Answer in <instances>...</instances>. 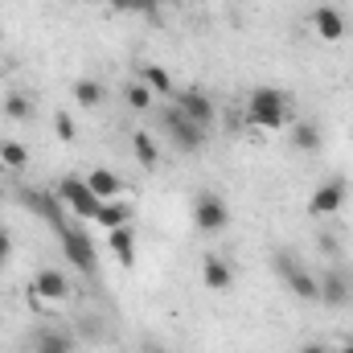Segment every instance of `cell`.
I'll use <instances>...</instances> for the list:
<instances>
[{
    "label": "cell",
    "mask_w": 353,
    "mask_h": 353,
    "mask_svg": "<svg viewBox=\"0 0 353 353\" xmlns=\"http://www.w3.org/2000/svg\"><path fill=\"white\" fill-rule=\"evenodd\" d=\"M107 243H111V255H115L123 267L136 263V234H132V226H115V230H107Z\"/></svg>",
    "instance_id": "cell-14"
},
{
    "label": "cell",
    "mask_w": 353,
    "mask_h": 353,
    "mask_svg": "<svg viewBox=\"0 0 353 353\" xmlns=\"http://www.w3.org/2000/svg\"><path fill=\"white\" fill-rule=\"evenodd\" d=\"M161 128H165V136L173 140L181 152H197V148L205 144V128H197L193 119H185L176 107H165V111H161Z\"/></svg>",
    "instance_id": "cell-4"
},
{
    "label": "cell",
    "mask_w": 353,
    "mask_h": 353,
    "mask_svg": "<svg viewBox=\"0 0 353 353\" xmlns=\"http://www.w3.org/2000/svg\"><path fill=\"white\" fill-rule=\"evenodd\" d=\"M312 29H316L321 41H341V37L350 33L345 12H341L337 4H316V8H312Z\"/></svg>",
    "instance_id": "cell-10"
},
{
    "label": "cell",
    "mask_w": 353,
    "mask_h": 353,
    "mask_svg": "<svg viewBox=\"0 0 353 353\" xmlns=\"http://www.w3.org/2000/svg\"><path fill=\"white\" fill-rule=\"evenodd\" d=\"M292 144H296L300 152H316V148L325 144V136H321V123H312V119H300V123H296V132H292Z\"/></svg>",
    "instance_id": "cell-18"
},
{
    "label": "cell",
    "mask_w": 353,
    "mask_h": 353,
    "mask_svg": "<svg viewBox=\"0 0 353 353\" xmlns=\"http://www.w3.org/2000/svg\"><path fill=\"white\" fill-rule=\"evenodd\" d=\"M0 271H4V259H0Z\"/></svg>",
    "instance_id": "cell-32"
},
{
    "label": "cell",
    "mask_w": 353,
    "mask_h": 353,
    "mask_svg": "<svg viewBox=\"0 0 353 353\" xmlns=\"http://www.w3.org/2000/svg\"><path fill=\"white\" fill-rule=\"evenodd\" d=\"M33 353H74V341L66 337V333H37V350Z\"/></svg>",
    "instance_id": "cell-21"
},
{
    "label": "cell",
    "mask_w": 353,
    "mask_h": 353,
    "mask_svg": "<svg viewBox=\"0 0 353 353\" xmlns=\"http://www.w3.org/2000/svg\"><path fill=\"white\" fill-rule=\"evenodd\" d=\"M271 267H275V275L288 283V292H292V296H300V300H321L316 275H308V267L300 263L292 251H275V255H271Z\"/></svg>",
    "instance_id": "cell-2"
},
{
    "label": "cell",
    "mask_w": 353,
    "mask_h": 353,
    "mask_svg": "<svg viewBox=\"0 0 353 353\" xmlns=\"http://www.w3.org/2000/svg\"><path fill=\"white\" fill-rule=\"evenodd\" d=\"M140 83L152 90V94H165V99H173L176 87H173V74L165 70V66H157V62H148L144 70H140Z\"/></svg>",
    "instance_id": "cell-17"
},
{
    "label": "cell",
    "mask_w": 353,
    "mask_h": 353,
    "mask_svg": "<svg viewBox=\"0 0 353 353\" xmlns=\"http://www.w3.org/2000/svg\"><path fill=\"white\" fill-rule=\"evenodd\" d=\"M123 99H128V107H132V111H152V99H157V94L144 87V83H132Z\"/></svg>",
    "instance_id": "cell-24"
},
{
    "label": "cell",
    "mask_w": 353,
    "mask_h": 353,
    "mask_svg": "<svg viewBox=\"0 0 353 353\" xmlns=\"http://www.w3.org/2000/svg\"><path fill=\"white\" fill-rule=\"evenodd\" d=\"M4 115H8V119H29V115H33V103H29V94L12 90V94L4 99Z\"/></svg>",
    "instance_id": "cell-23"
},
{
    "label": "cell",
    "mask_w": 353,
    "mask_h": 353,
    "mask_svg": "<svg viewBox=\"0 0 353 353\" xmlns=\"http://www.w3.org/2000/svg\"><path fill=\"white\" fill-rule=\"evenodd\" d=\"M165 0H136V12H157Z\"/></svg>",
    "instance_id": "cell-28"
},
{
    "label": "cell",
    "mask_w": 353,
    "mask_h": 353,
    "mask_svg": "<svg viewBox=\"0 0 353 353\" xmlns=\"http://www.w3.org/2000/svg\"><path fill=\"white\" fill-rule=\"evenodd\" d=\"M111 12H136V0H111Z\"/></svg>",
    "instance_id": "cell-27"
},
{
    "label": "cell",
    "mask_w": 353,
    "mask_h": 353,
    "mask_svg": "<svg viewBox=\"0 0 353 353\" xmlns=\"http://www.w3.org/2000/svg\"><path fill=\"white\" fill-rule=\"evenodd\" d=\"M94 222H99L103 230L128 226V222H132V205H128V201H119V197H115V201H103V205H99V214H94Z\"/></svg>",
    "instance_id": "cell-16"
},
{
    "label": "cell",
    "mask_w": 353,
    "mask_h": 353,
    "mask_svg": "<svg viewBox=\"0 0 353 353\" xmlns=\"http://www.w3.org/2000/svg\"><path fill=\"white\" fill-rule=\"evenodd\" d=\"M87 185L99 201H115V197L123 193V181H119V173H111V169H90Z\"/></svg>",
    "instance_id": "cell-13"
},
{
    "label": "cell",
    "mask_w": 353,
    "mask_h": 353,
    "mask_svg": "<svg viewBox=\"0 0 353 353\" xmlns=\"http://www.w3.org/2000/svg\"><path fill=\"white\" fill-rule=\"evenodd\" d=\"M193 226L201 234H222L230 226V210L218 193H197L193 197Z\"/></svg>",
    "instance_id": "cell-7"
},
{
    "label": "cell",
    "mask_w": 353,
    "mask_h": 353,
    "mask_svg": "<svg viewBox=\"0 0 353 353\" xmlns=\"http://www.w3.org/2000/svg\"><path fill=\"white\" fill-rule=\"evenodd\" d=\"M247 119L263 132H279L292 119V99L279 87H255L247 94Z\"/></svg>",
    "instance_id": "cell-1"
},
{
    "label": "cell",
    "mask_w": 353,
    "mask_h": 353,
    "mask_svg": "<svg viewBox=\"0 0 353 353\" xmlns=\"http://www.w3.org/2000/svg\"><path fill=\"white\" fill-rule=\"evenodd\" d=\"M74 103H79V107H99V103H103V87H99V83H94V79H79V83H74Z\"/></svg>",
    "instance_id": "cell-22"
},
{
    "label": "cell",
    "mask_w": 353,
    "mask_h": 353,
    "mask_svg": "<svg viewBox=\"0 0 353 353\" xmlns=\"http://www.w3.org/2000/svg\"><path fill=\"white\" fill-rule=\"evenodd\" d=\"M21 201H25V205H29V210H33L37 218H46V222H54L58 230L66 226V222H62V214H58V205H62V201H58V193H54V197H50V193H25Z\"/></svg>",
    "instance_id": "cell-15"
},
{
    "label": "cell",
    "mask_w": 353,
    "mask_h": 353,
    "mask_svg": "<svg viewBox=\"0 0 353 353\" xmlns=\"http://www.w3.org/2000/svg\"><path fill=\"white\" fill-rule=\"evenodd\" d=\"M337 353H353V341H350V345H341V350H337Z\"/></svg>",
    "instance_id": "cell-31"
},
{
    "label": "cell",
    "mask_w": 353,
    "mask_h": 353,
    "mask_svg": "<svg viewBox=\"0 0 353 353\" xmlns=\"http://www.w3.org/2000/svg\"><path fill=\"white\" fill-rule=\"evenodd\" d=\"M33 300H46V304L70 300V279H66L58 267H41V271L33 275Z\"/></svg>",
    "instance_id": "cell-9"
},
{
    "label": "cell",
    "mask_w": 353,
    "mask_h": 353,
    "mask_svg": "<svg viewBox=\"0 0 353 353\" xmlns=\"http://www.w3.org/2000/svg\"><path fill=\"white\" fill-rule=\"evenodd\" d=\"M316 288H321V304H333V308H341L345 300H350V279H345V271H321L316 275Z\"/></svg>",
    "instance_id": "cell-11"
},
{
    "label": "cell",
    "mask_w": 353,
    "mask_h": 353,
    "mask_svg": "<svg viewBox=\"0 0 353 353\" xmlns=\"http://www.w3.org/2000/svg\"><path fill=\"white\" fill-rule=\"evenodd\" d=\"M58 201H62L70 214L90 218V222H94V214H99V205H103V201L90 193L87 176H62V181H58Z\"/></svg>",
    "instance_id": "cell-3"
},
{
    "label": "cell",
    "mask_w": 353,
    "mask_h": 353,
    "mask_svg": "<svg viewBox=\"0 0 353 353\" xmlns=\"http://www.w3.org/2000/svg\"><path fill=\"white\" fill-rule=\"evenodd\" d=\"M173 107L185 115V119H193L197 128H210V123H214V99H210L205 90H197V87L173 94Z\"/></svg>",
    "instance_id": "cell-8"
},
{
    "label": "cell",
    "mask_w": 353,
    "mask_h": 353,
    "mask_svg": "<svg viewBox=\"0 0 353 353\" xmlns=\"http://www.w3.org/2000/svg\"><path fill=\"white\" fill-rule=\"evenodd\" d=\"M62 234V255L70 259V267H79V275H99V251H94V243H90L83 230H70V226H62L58 230Z\"/></svg>",
    "instance_id": "cell-5"
},
{
    "label": "cell",
    "mask_w": 353,
    "mask_h": 353,
    "mask_svg": "<svg viewBox=\"0 0 353 353\" xmlns=\"http://www.w3.org/2000/svg\"><path fill=\"white\" fill-rule=\"evenodd\" d=\"M132 152H136V161L144 165V169H157V161H161V148L152 144V136H132Z\"/></svg>",
    "instance_id": "cell-19"
},
{
    "label": "cell",
    "mask_w": 353,
    "mask_h": 353,
    "mask_svg": "<svg viewBox=\"0 0 353 353\" xmlns=\"http://www.w3.org/2000/svg\"><path fill=\"white\" fill-rule=\"evenodd\" d=\"M0 259H4V263L12 259V234H8L4 226H0Z\"/></svg>",
    "instance_id": "cell-26"
},
{
    "label": "cell",
    "mask_w": 353,
    "mask_h": 353,
    "mask_svg": "<svg viewBox=\"0 0 353 353\" xmlns=\"http://www.w3.org/2000/svg\"><path fill=\"white\" fill-rule=\"evenodd\" d=\"M300 353H329V350H325L321 341H308V345H304V350H300Z\"/></svg>",
    "instance_id": "cell-29"
},
{
    "label": "cell",
    "mask_w": 353,
    "mask_h": 353,
    "mask_svg": "<svg viewBox=\"0 0 353 353\" xmlns=\"http://www.w3.org/2000/svg\"><path fill=\"white\" fill-rule=\"evenodd\" d=\"M201 283L210 288V292H226L230 283H234V271L226 259H218V255H205V263H201Z\"/></svg>",
    "instance_id": "cell-12"
},
{
    "label": "cell",
    "mask_w": 353,
    "mask_h": 353,
    "mask_svg": "<svg viewBox=\"0 0 353 353\" xmlns=\"http://www.w3.org/2000/svg\"><path fill=\"white\" fill-rule=\"evenodd\" d=\"M140 353H165V350H161L157 341H144V345H140Z\"/></svg>",
    "instance_id": "cell-30"
},
{
    "label": "cell",
    "mask_w": 353,
    "mask_h": 353,
    "mask_svg": "<svg viewBox=\"0 0 353 353\" xmlns=\"http://www.w3.org/2000/svg\"><path fill=\"white\" fill-rule=\"evenodd\" d=\"M345 201H350V185H345V176H329L325 185L312 189V197H308V214H312V218H333V214L345 210Z\"/></svg>",
    "instance_id": "cell-6"
},
{
    "label": "cell",
    "mask_w": 353,
    "mask_h": 353,
    "mask_svg": "<svg viewBox=\"0 0 353 353\" xmlns=\"http://www.w3.org/2000/svg\"><path fill=\"white\" fill-rule=\"evenodd\" d=\"M0 165H4V169H12V173H21V169L29 165V152H25V144H17V140H4V144H0Z\"/></svg>",
    "instance_id": "cell-20"
},
{
    "label": "cell",
    "mask_w": 353,
    "mask_h": 353,
    "mask_svg": "<svg viewBox=\"0 0 353 353\" xmlns=\"http://www.w3.org/2000/svg\"><path fill=\"white\" fill-rule=\"evenodd\" d=\"M54 132H58V140H66V144H70V140L79 136V128H74L70 111H58V115H54Z\"/></svg>",
    "instance_id": "cell-25"
}]
</instances>
